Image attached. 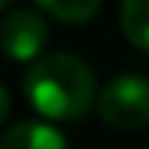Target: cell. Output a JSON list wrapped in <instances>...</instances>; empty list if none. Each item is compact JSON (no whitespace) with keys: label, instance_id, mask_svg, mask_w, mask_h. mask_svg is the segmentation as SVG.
<instances>
[{"label":"cell","instance_id":"1","mask_svg":"<svg viewBox=\"0 0 149 149\" xmlns=\"http://www.w3.org/2000/svg\"><path fill=\"white\" fill-rule=\"evenodd\" d=\"M24 94L40 116L76 122L94 107L97 85L82 58L70 52H46L24 73Z\"/></svg>","mask_w":149,"mask_h":149},{"label":"cell","instance_id":"2","mask_svg":"<svg viewBox=\"0 0 149 149\" xmlns=\"http://www.w3.org/2000/svg\"><path fill=\"white\" fill-rule=\"evenodd\" d=\"M97 113L110 128L119 131H137L149 125V79L134 73L110 79L97 97Z\"/></svg>","mask_w":149,"mask_h":149},{"label":"cell","instance_id":"3","mask_svg":"<svg viewBox=\"0 0 149 149\" xmlns=\"http://www.w3.org/2000/svg\"><path fill=\"white\" fill-rule=\"evenodd\" d=\"M46 40H49V28L43 15L31 9H18L0 22V49L12 61H37Z\"/></svg>","mask_w":149,"mask_h":149},{"label":"cell","instance_id":"4","mask_svg":"<svg viewBox=\"0 0 149 149\" xmlns=\"http://www.w3.org/2000/svg\"><path fill=\"white\" fill-rule=\"evenodd\" d=\"M0 149H70V146L64 134L46 122H18L3 131Z\"/></svg>","mask_w":149,"mask_h":149},{"label":"cell","instance_id":"5","mask_svg":"<svg viewBox=\"0 0 149 149\" xmlns=\"http://www.w3.org/2000/svg\"><path fill=\"white\" fill-rule=\"evenodd\" d=\"M122 31L140 52H149V0H122Z\"/></svg>","mask_w":149,"mask_h":149},{"label":"cell","instance_id":"6","mask_svg":"<svg viewBox=\"0 0 149 149\" xmlns=\"http://www.w3.org/2000/svg\"><path fill=\"white\" fill-rule=\"evenodd\" d=\"M49 15L61 18L67 24H82L100 9V0H37Z\"/></svg>","mask_w":149,"mask_h":149},{"label":"cell","instance_id":"7","mask_svg":"<svg viewBox=\"0 0 149 149\" xmlns=\"http://www.w3.org/2000/svg\"><path fill=\"white\" fill-rule=\"evenodd\" d=\"M6 116H9V94H6V88L0 85V125L6 122Z\"/></svg>","mask_w":149,"mask_h":149},{"label":"cell","instance_id":"8","mask_svg":"<svg viewBox=\"0 0 149 149\" xmlns=\"http://www.w3.org/2000/svg\"><path fill=\"white\" fill-rule=\"evenodd\" d=\"M12 3V0H0V9H6V6H9Z\"/></svg>","mask_w":149,"mask_h":149}]
</instances>
